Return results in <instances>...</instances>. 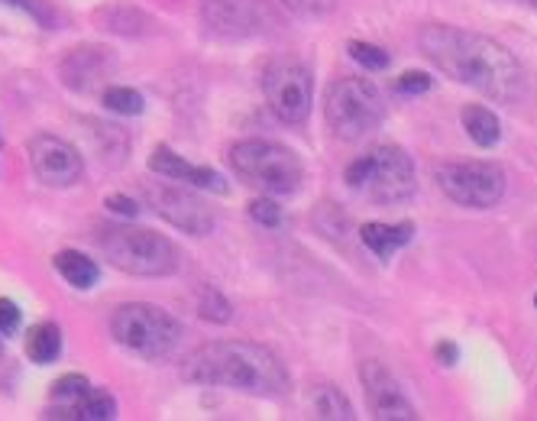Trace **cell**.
<instances>
[{
  "instance_id": "obj_1",
  "label": "cell",
  "mask_w": 537,
  "mask_h": 421,
  "mask_svg": "<svg viewBox=\"0 0 537 421\" xmlns=\"http://www.w3.org/2000/svg\"><path fill=\"white\" fill-rule=\"evenodd\" d=\"M418 46L424 59L437 65L447 78L499 104H518L531 94L525 65L512 56V49L483 33L460 30L450 23H431L418 33Z\"/></svg>"
},
{
  "instance_id": "obj_2",
  "label": "cell",
  "mask_w": 537,
  "mask_h": 421,
  "mask_svg": "<svg viewBox=\"0 0 537 421\" xmlns=\"http://www.w3.org/2000/svg\"><path fill=\"white\" fill-rule=\"evenodd\" d=\"M182 379L195 386H220L263 399H282L292 389V376L279 353L253 341L201 344L185 357Z\"/></svg>"
},
{
  "instance_id": "obj_3",
  "label": "cell",
  "mask_w": 537,
  "mask_h": 421,
  "mask_svg": "<svg viewBox=\"0 0 537 421\" xmlns=\"http://www.w3.org/2000/svg\"><path fill=\"white\" fill-rule=\"evenodd\" d=\"M94 243H98V250L104 253V260L127 276L159 279V276H172L178 269L175 243L149 227L110 224L98 230Z\"/></svg>"
},
{
  "instance_id": "obj_4",
  "label": "cell",
  "mask_w": 537,
  "mask_h": 421,
  "mask_svg": "<svg viewBox=\"0 0 537 421\" xmlns=\"http://www.w3.org/2000/svg\"><path fill=\"white\" fill-rule=\"evenodd\" d=\"M347 185L373 205H402L418 192L415 162L395 143L373 146L347 166Z\"/></svg>"
},
{
  "instance_id": "obj_5",
  "label": "cell",
  "mask_w": 537,
  "mask_h": 421,
  "mask_svg": "<svg viewBox=\"0 0 537 421\" xmlns=\"http://www.w3.org/2000/svg\"><path fill=\"white\" fill-rule=\"evenodd\" d=\"M324 120L337 140L356 143L379 130L385 120V98L369 78H337L324 91Z\"/></svg>"
},
{
  "instance_id": "obj_6",
  "label": "cell",
  "mask_w": 537,
  "mask_h": 421,
  "mask_svg": "<svg viewBox=\"0 0 537 421\" xmlns=\"http://www.w3.org/2000/svg\"><path fill=\"white\" fill-rule=\"evenodd\" d=\"M230 166L240 182L263 195H295L305 179L301 159L275 140H243L230 146Z\"/></svg>"
},
{
  "instance_id": "obj_7",
  "label": "cell",
  "mask_w": 537,
  "mask_h": 421,
  "mask_svg": "<svg viewBox=\"0 0 537 421\" xmlns=\"http://www.w3.org/2000/svg\"><path fill=\"white\" fill-rule=\"evenodd\" d=\"M110 334L114 341L136 353L143 360H162L182 344V321L172 318L169 311H162L156 305L146 302H130L117 305L114 315H110Z\"/></svg>"
},
{
  "instance_id": "obj_8",
  "label": "cell",
  "mask_w": 537,
  "mask_h": 421,
  "mask_svg": "<svg viewBox=\"0 0 537 421\" xmlns=\"http://www.w3.org/2000/svg\"><path fill=\"white\" fill-rule=\"evenodd\" d=\"M434 179L450 201H457L460 208L473 211H489L505 198V169L499 162L489 159H460V162H444L434 169Z\"/></svg>"
},
{
  "instance_id": "obj_9",
  "label": "cell",
  "mask_w": 537,
  "mask_h": 421,
  "mask_svg": "<svg viewBox=\"0 0 537 421\" xmlns=\"http://www.w3.org/2000/svg\"><path fill=\"white\" fill-rule=\"evenodd\" d=\"M263 91L272 114L288 127H301L311 117L314 81L311 72L295 59H279L263 72Z\"/></svg>"
},
{
  "instance_id": "obj_10",
  "label": "cell",
  "mask_w": 537,
  "mask_h": 421,
  "mask_svg": "<svg viewBox=\"0 0 537 421\" xmlns=\"http://www.w3.org/2000/svg\"><path fill=\"white\" fill-rule=\"evenodd\" d=\"M201 17L220 39H250L279 26V13L269 0H204Z\"/></svg>"
},
{
  "instance_id": "obj_11",
  "label": "cell",
  "mask_w": 537,
  "mask_h": 421,
  "mask_svg": "<svg viewBox=\"0 0 537 421\" xmlns=\"http://www.w3.org/2000/svg\"><path fill=\"white\" fill-rule=\"evenodd\" d=\"M143 198H146V205L162 217V221H169L172 227L185 230V234H191V237H208L214 230L211 208L204 205L195 192H188V188H182V185L146 182Z\"/></svg>"
},
{
  "instance_id": "obj_12",
  "label": "cell",
  "mask_w": 537,
  "mask_h": 421,
  "mask_svg": "<svg viewBox=\"0 0 537 421\" xmlns=\"http://www.w3.org/2000/svg\"><path fill=\"white\" fill-rule=\"evenodd\" d=\"M26 153H30L39 182H46L49 188H72L81 182L85 162H81V153L68 140L52 137V133H36Z\"/></svg>"
},
{
  "instance_id": "obj_13",
  "label": "cell",
  "mask_w": 537,
  "mask_h": 421,
  "mask_svg": "<svg viewBox=\"0 0 537 421\" xmlns=\"http://www.w3.org/2000/svg\"><path fill=\"white\" fill-rule=\"evenodd\" d=\"M360 383H363L373 418H382V421H415L418 418L415 405H411L405 396V389L398 386V379L385 370L379 360L360 363Z\"/></svg>"
},
{
  "instance_id": "obj_14",
  "label": "cell",
  "mask_w": 537,
  "mask_h": 421,
  "mask_svg": "<svg viewBox=\"0 0 537 421\" xmlns=\"http://www.w3.org/2000/svg\"><path fill=\"white\" fill-rule=\"evenodd\" d=\"M117 69V59L114 52L104 49V46H78L72 49L59 65V75H62V85L88 94L94 88H101L104 81L114 75Z\"/></svg>"
},
{
  "instance_id": "obj_15",
  "label": "cell",
  "mask_w": 537,
  "mask_h": 421,
  "mask_svg": "<svg viewBox=\"0 0 537 421\" xmlns=\"http://www.w3.org/2000/svg\"><path fill=\"white\" fill-rule=\"evenodd\" d=\"M149 172H156L159 179H175V182L208 188V192H217V195L227 192L224 175L208 169V166H191V162H185L172 146H156L153 149V156H149Z\"/></svg>"
},
{
  "instance_id": "obj_16",
  "label": "cell",
  "mask_w": 537,
  "mask_h": 421,
  "mask_svg": "<svg viewBox=\"0 0 537 421\" xmlns=\"http://www.w3.org/2000/svg\"><path fill=\"white\" fill-rule=\"evenodd\" d=\"M94 23H101V30L120 33V36H149L156 33V20L133 4H110L94 10Z\"/></svg>"
},
{
  "instance_id": "obj_17",
  "label": "cell",
  "mask_w": 537,
  "mask_h": 421,
  "mask_svg": "<svg viewBox=\"0 0 537 421\" xmlns=\"http://www.w3.org/2000/svg\"><path fill=\"white\" fill-rule=\"evenodd\" d=\"M411 234H415V224H408V221H402V224L373 221L360 230V240L366 243V250H373L379 256V260H392V256L411 240Z\"/></svg>"
},
{
  "instance_id": "obj_18",
  "label": "cell",
  "mask_w": 537,
  "mask_h": 421,
  "mask_svg": "<svg viewBox=\"0 0 537 421\" xmlns=\"http://www.w3.org/2000/svg\"><path fill=\"white\" fill-rule=\"evenodd\" d=\"M55 269H59V276L72 285V289H81V292H88L98 285L101 279V269L94 260H88L85 253H78V250H62V253H55Z\"/></svg>"
},
{
  "instance_id": "obj_19",
  "label": "cell",
  "mask_w": 537,
  "mask_h": 421,
  "mask_svg": "<svg viewBox=\"0 0 537 421\" xmlns=\"http://www.w3.org/2000/svg\"><path fill=\"white\" fill-rule=\"evenodd\" d=\"M463 130H466V137H470L476 146H483V149H492L495 143L502 140V124H499V117H495L489 107H479V104H470V107H463Z\"/></svg>"
},
{
  "instance_id": "obj_20",
  "label": "cell",
  "mask_w": 537,
  "mask_h": 421,
  "mask_svg": "<svg viewBox=\"0 0 537 421\" xmlns=\"http://www.w3.org/2000/svg\"><path fill=\"white\" fill-rule=\"evenodd\" d=\"M59 353H62V331L55 328V324L43 321V324H36V328H30V334H26V357L39 366H46L59 360Z\"/></svg>"
},
{
  "instance_id": "obj_21",
  "label": "cell",
  "mask_w": 537,
  "mask_h": 421,
  "mask_svg": "<svg viewBox=\"0 0 537 421\" xmlns=\"http://www.w3.org/2000/svg\"><path fill=\"white\" fill-rule=\"evenodd\" d=\"M75 418H85V421H110V418H117V399L110 396L107 389L88 386L75 399Z\"/></svg>"
},
{
  "instance_id": "obj_22",
  "label": "cell",
  "mask_w": 537,
  "mask_h": 421,
  "mask_svg": "<svg viewBox=\"0 0 537 421\" xmlns=\"http://www.w3.org/2000/svg\"><path fill=\"white\" fill-rule=\"evenodd\" d=\"M314 412H318V418H327V421H353L356 418L350 399L334 386L318 389V396H314Z\"/></svg>"
},
{
  "instance_id": "obj_23",
  "label": "cell",
  "mask_w": 537,
  "mask_h": 421,
  "mask_svg": "<svg viewBox=\"0 0 537 421\" xmlns=\"http://www.w3.org/2000/svg\"><path fill=\"white\" fill-rule=\"evenodd\" d=\"M198 315L204 321L227 324L233 318V308H230L227 298L214 289V285H201V289H198Z\"/></svg>"
},
{
  "instance_id": "obj_24",
  "label": "cell",
  "mask_w": 537,
  "mask_h": 421,
  "mask_svg": "<svg viewBox=\"0 0 537 421\" xmlns=\"http://www.w3.org/2000/svg\"><path fill=\"white\" fill-rule=\"evenodd\" d=\"M104 104H107V111H114V114H123V117H136V114H143V94L140 91H133V88H107L104 91Z\"/></svg>"
},
{
  "instance_id": "obj_25",
  "label": "cell",
  "mask_w": 537,
  "mask_h": 421,
  "mask_svg": "<svg viewBox=\"0 0 537 421\" xmlns=\"http://www.w3.org/2000/svg\"><path fill=\"white\" fill-rule=\"evenodd\" d=\"M347 49H350L353 62H360L366 72H382V69H389V62H392L385 49H379L373 43H360V39H353Z\"/></svg>"
},
{
  "instance_id": "obj_26",
  "label": "cell",
  "mask_w": 537,
  "mask_h": 421,
  "mask_svg": "<svg viewBox=\"0 0 537 421\" xmlns=\"http://www.w3.org/2000/svg\"><path fill=\"white\" fill-rule=\"evenodd\" d=\"M282 7L288 13H295V17L318 20V17H327V13L337 7V0H282Z\"/></svg>"
},
{
  "instance_id": "obj_27",
  "label": "cell",
  "mask_w": 537,
  "mask_h": 421,
  "mask_svg": "<svg viewBox=\"0 0 537 421\" xmlns=\"http://www.w3.org/2000/svg\"><path fill=\"white\" fill-rule=\"evenodd\" d=\"M0 4L30 13V20H36L39 26H43V30H52V26H55V13L49 10L46 0H0Z\"/></svg>"
},
{
  "instance_id": "obj_28",
  "label": "cell",
  "mask_w": 537,
  "mask_h": 421,
  "mask_svg": "<svg viewBox=\"0 0 537 421\" xmlns=\"http://www.w3.org/2000/svg\"><path fill=\"white\" fill-rule=\"evenodd\" d=\"M85 389H88V379H85V376L68 373V376H62L59 383L52 386V396L59 399V402H75Z\"/></svg>"
},
{
  "instance_id": "obj_29",
  "label": "cell",
  "mask_w": 537,
  "mask_h": 421,
  "mask_svg": "<svg viewBox=\"0 0 537 421\" xmlns=\"http://www.w3.org/2000/svg\"><path fill=\"white\" fill-rule=\"evenodd\" d=\"M250 217L256 224H263V227H279L282 224V208L275 205V201H269V198H256L250 205Z\"/></svg>"
},
{
  "instance_id": "obj_30",
  "label": "cell",
  "mask_w": 537,
  "mask_h": 421,
  "mask_svg": "<svg viewBox=\"0 0 537 421\" xmlns=\"http://www.w3.org/2000/svg\"><path fill=\"white\" fill-rule=\"evenodd\" d=\"M395 91L405 94V98H415V94L431 91V75H424V72H405L402 78L395 81Z\"/></svg>"
},
{
  "instance_id": "obj_31",
  "label": "cell",
  "mask_w": 537,
  "mask_h": 421,
  "mask_svg": "<svg viewBox=\"0 0 537 421\" xmlns=\"http://www.w3.org/2000/svg\"><path fill=\"white\" fill-rule=\"evenodd\" d=\"M17 328H20V308H17V302H10V298H0V337L17 334Z\"/></svg>"
},
{
  "instance_id": "obj_32",
  "label": "cell",
  "mask_w": 537,
  "mask_h": 421,
  "mask_svg": "<svg viewBox=\"0 0 537 421\" xmlns=\"http://www.w3.org/2000/svg\"><path fill=\"white\" fill-rule=\"evenodd\" d=\"M104 208H110V211H117V214H123V217H136V201L133 198H127V195H107L104 198Z\"/></svg>"
},
{
  "instance_id": "obj_33",
  "label": "cell",
  "mask_w": 537,
  "mask_h": 421,
  "mask_svg": "<svg viewBox=\"0 0 537 421\" xmlns=\"http://www.w3.org/2000/svg\"><path fill=\"white\" fill-rule=\"evenodd\" d=\"M457 357H460V350H457V344H453V341L437 344V360L444 366H453V363H457Z\"/></svg>"
},
{
  "instance_id": "obj_34",
  "label": "cell",
  "mask_w": 537,
  "mask_h": 421,
  "mask_svg": "<svg viewBox=\"0 0 537 421\" xmlns=\"http://www.w3.org/2000/svg\"><path fill=\"white\" fill-rule=\"evenodd\" d=\"M518 4H528L531 10H537V0H518Z\"/></svg>"
},
{
  "instance_id": "obj_35",
  "label": "cell",
  "mask_w": 537,
  "mask_h": 421,
  "mask_svg": "<svg viewBox=\"0 0 537 421\" xmlns=\"http://www.w3.org/2000/svg\"><path fill=\"white\" fill-rule=\"evenodd\" d=\"M534 308H537V295H534Z\"/></svg>"
}]
</instances>
